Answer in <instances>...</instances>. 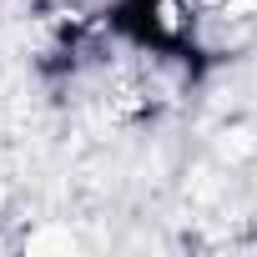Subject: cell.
<instances>
[{"label": "cell", "instance_id": "1", "mask_svg": "<svg viewBox=\"0 0 257 257\" xmlns=\"http://www.w3.org/2000/svg\"><path fill=\"white\" fill-rule=\"evenodd\" d=\"M126 16H132V31H137L157 56H182V51H192L197 11L187 6V0H132Z\"/></svg>", "mask_w": 257, "mask_h": 257}, {"label": "cell", "instance_id": "2", "mask_svg": "<svg viewBox=\"0 0 257 257\" xmlns=\"http://www.w3.org/2000/svg\"><path fill=\"white\" fill-rule=\"evenodd\" d=\"M197 16H257V0H187Z\"/></svg>", "mask_w": 257, "mask_h": 257}]
</instances>
